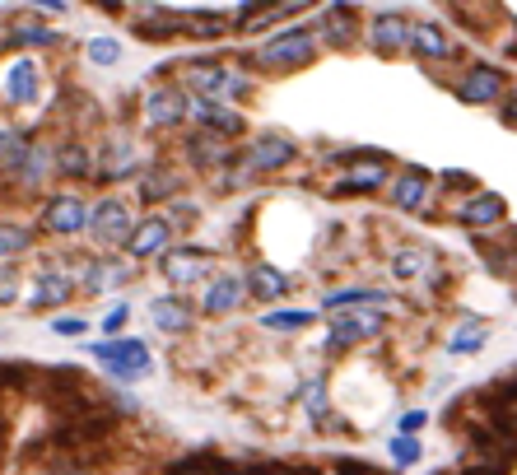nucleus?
<instances>
[{"label":"nucleus","mask_w":517,"mask_h":475,"mask_svg":"<svg viewBox=\"0 0 517 475\" xmlns=\"http://www.w3.org/2000/svg\"><path fill=\"white\" fill-rule=\"evenodd\" d=\"M89 229H94L98 243H126V233H131V210H126L117 196H103V201L89 210Z\"/></svg>","instance_id":"obj_12"},{"label":"nucleus","mask_w":517,"mask_h":475,"mask_svg":"<svg viewBox=\"0 0 517 475\" xmlns=\"http://www.w3.org/2000/svg\"><path fill=\"white\" fill-rule=\"evenodd\" d=\"M420 429H424V415H420V410H415V415H406V420H401V434H406V438H415V434H420Z\"/></svg>","instance_id":"obj_43"},{"label":"nucleus","mask_w":517,"mask_h":475,"mask_svg":"<svg viewBox=\"0 0 517 475\" xmlns=\"http://www.w3.org/2000/svg\"><path fill=\"white\" fill-rule=\"evenodd\" d=\"M336 475H373L364 462H336Z\"/></svg>","instance_id":"obj_45"},{"label":"nucleus","mask_w":517,"mask_h":475,"mask_svg":"<svg viewBox=\"0 0 517 475\" xmlns=\"http://www.w3.org/2000/svg\"><path fill=\"white\" fill-rule=\"evenodd\" d=\"M10 42H19V47H52L56 33H47V28H38V24H14Z\"/></svg>","instance_id":"obj_33"},{"label":"nucleus","mask_w":517,"mask_h":475,"mask_svg":"<svg viewBox=\"0 0 517 475\" xmlns=\"http://www.w3.org/2000/svg\"><path fill=\"white\" fill-rule=\"evenodd\" d=\"M150 317H154V326H159L164 336H182V331H191V308L182 299H173V294H159V299L150 303Z\"/></svg>","instance_id":"obj_22"},{"label":"nucleus","mask_w":517,"mask_h":475,"mask_svg":"<svg viewBox=\"0 0 517 475\" xmlns=\"http://www.w3.org/2000/svg\"><path fill=\"white\" fill-rule=\"evenodd\" d=\"M313 61H317V38L308 28H289V33L271 38L257 52L261 70H303V66H313Z\"/></svg>","instance_id":"obj_3"},{"label":"nucleus","mask_w":517,"mask_h":475,"mask_svg":"<svg viewBox=\"0 0 517 475\" xmlns=\"http://www.w3.org/2000/svg\"><path fill=\"white\" fill-rule=\"evenodd\" d=\"M457 94H462V103H494V98L508 94V75L499 66H485V61H476V66L462 75Z\"/></svg>","instance_id":"obj_9"},{"label":"nucleus","mask_w":517,"mask_h":475,"mask_svg":"<svg viewBox=\"0 0 517 475\" xmlns=\"http://www.w3.org/2000/svg\"><path fill=\"white\" fill-rule=\"evenodd\" d=\"M98 364L108 368L112 378H140V373H150V345L136 336L126 340H98L94 345Z\"/></svg>","instance_id":"obj_4"},{"label":"nucleus","mask_w":517,"mask_h":475,"mask_svg":"<svg viewBox=\"0 0 517 475\" xmlns=\"http://www.w3.org/2000/svg\"><path fill=\"white\" fill-rule=\"evenodd\" d=\"M485 336H490V326L480 322V317H466L462 331L448 340V354H471V350H480V345H485Z\"/></svg>","instance_id":"obj_29"},{"label":"nucleus","mask_w":517,"mask_h":475,"mask_svg":"<svg viewBox=\"0 0 517 475\" xmlns=\"http://www.w3.org/2000/svg\"><path fill=\"white\" fill-rule=\"evenodd\" d=\"M14 299H19V275L0 271V303H14Z\"/></svg>","instance_id":"obj_39"},{"label":"nucleus","mask_w":517,"mask_h":475,"mask_svg":"<svg viewBox=\"0 0 517 475\" xmlns=\"http://www.w3.org/2000/svg\"><path fill=\"white\" fill-rule=\"evenodd\" d=\"M382 182H387V159H382V154H368V159H359L350 173L341 177L336 191H373V187H382Z\"/></svg>","instance_id":"obj_23"},{"label":"nucleus","mask_w":517,"mask_h":475,"mask_svg":"<svg viewBox=\"0 0 517 475\" xmlns=\"http://www.w3.org/2000/svg\"><path fill=\"white\" fill-rule=\"evenodd\" d=\"M70 294H75V289L66 285V275H38V289H33V303H38V308H56V303H66Z\"/></svg>","instance_id":"obj_28"},{"label":"nucleus","mask_w":517,"mask_h":475,"mask_svg":"<svg viewBox=\"0 0 517 475\" xmlns=\"http://www.w3.org/2000/svg\"><path fill=\"white\" fill-rule=\"evenodd\" d=\"M317 33H322L327 47H350V42L359 38V19H354L350 5H327L322 19H317Z\"/></svg>","instance_id":"obj_16"},{"label":"nucleus","mask_w":517,"mask_h":475,"mask_svg":"<svg viewBox=\"0 0 517 475\" xmlns=\"http://www.w3.org/2000/svg\"><path fill=\"white\" fill-rule=\"evenodd\" d=\"M126 257H164L168 247H173V224H168L164 215H150V219H140V224H131V233H126Z\"/></svg>","instance_id":"obj_8"},{"label":"nucleus","mask_w":517,"mask_h":475,"mask_svg":"<svg viewBox=\"0 0 517 475\" xmlns=\"http://www.w3.org/2000/svg\"><path fill=\"white\" fill-rule=\"evenodd\" d=\"M410 47H415V56H424V61H448L452 56V38L434 24V19L410 24Z\"/></svg>","instance_id":"obj_19"},{"label":"nucleus","mask_w":517,"mask_h":475,"mask_svg":"<svg viewBox=\"0 0 517 475\" xmlns=\"http://www.w3.org/2000/svg\"><path fill=\"white\" fill-rule=\"evenodd\" d=\"M117 56H122V42L117 38H94L89 42V61H94V66H117Z\"/></svg>","instance_id":"obj_35"},{"label":"nucleus","mask_w":517,"mask_h":475,"mask_svg":"<svg viewBox=\"0 0 517 475\" xmlns=\"http://www.w3.org/2000/svg\"><path fill=\"white\" fill-rule=\"evenodd\" d=\"M508 205L499 191H471L462 205H457V219H462L466 229H494V224H504Z\"/></svg>","instance_id":"obj_14"},{"label":"nucleus","mask_w":517,"mask_h":475,"mask_svg":"<svg viewBox=\"0 0 517 475\" xmlns=\"http://www.w3.org/2000/svg\"><path fill=\"white\" fill-rule=\"evenodd\" d=\"M387 452H392L396 466H415V462H420V443H415V438H406V434L392 438V448H387Z\"/></svg>","instance_id":"obj_36"},{"label":"nucleus","mask_w":517,"mask_h":475,"mask_svg":"<svg viewBox=\"0 0 517 475\" xmlns=\"http://www.w3.org/2000/svg\"><path fill=\"white\" fill-rule=\"evenodd\" d=\"M210 271V252L205 247H168L164 252V280L173 285H196Z\"/></svg>","instance_id":"obj_15"},{"label":"nucleus","mask_w":517,"mask_h":475,"mask_svg":"<svg viewBox=\"0 0 517 475\" xmlns=\"http://www.w3.org/2000/svg\"><path fill=\"white\" fill-rule=\"evenodd\" d=\"M187 117H196V122H201L205 131L215 126V136H219V140H229V136H238V131H243V117H238V112H229L224 103H210V98H191Z\"/></svg>","instance_id":"obj_17"},{"label":"nucleus","mask_w":517,"mask_h":475,"mask_svg":"<svg viewBox=\"0 0 517 475\" xmlns=\"http://www.w3.org/2000/svg\"><path fill=\"white\" fill-rule=\"evenodd\" d=\"M52 331H56V336H80V331H84V322H80V317H56V322H52Z\"/></svg>","instance_id":"obj_40"},{"label":"nucleus","mask_w":517,"mask_h":475,"mask_svg":"<svg viewBox=\"0 0 517 475\" xmlns=\"http://www.w3.org/2000/svg\"><path fill=\"white\" fill-rule=\"evenodd\" d=\"M182 19H159V24H136L140 38H173V33H182Z\"/></svg>","instance_id":"obj_38"},{"label":"nucleus","mask_w":517,"mask_h":475,"mask_svg":"<svg viewBox=\"0 0 517 475\" xmlns=\"http://www.w3.org/2000/svg\"><path fill=\"white\" fill-rule=\"evenodd\" d=\"M303 406L313 410V420H322V415H327V410H331V401H327V387H322V382H308V387H303Z\"/></svg>","instance_id":"obj_37"},{"label":"nucleus","mask_w":517,"mask_h":475,"mask_svg":"<svg viewBox=\"0 0 517 475\" xmlns=\"http://www.w3.org/2000/svg\"><path fill=\"white\" fill-rule=\"evenodd\" d=\"M56 168L70 177H80V173H89V154H84L80 145H66V150H56Z\"/></svg>","instance_id":"obj_34"},{"label":"nucleus","mask_w":517,"mask_h":475,"mask_svg":"<svg viewBox=\"0 0 517 475\" xmlns=\"http://www.w3.org/2000/svg\"><path fill=\"white\" fill-rule=\"evenodd\" d=\"M28 150H33V145H28L24 131H0V168H5V173H19Z\"/></svg>","instance_id":"obj_27"},{"label":"nucleus","mask_w":517,"mask_h":475,"mask_svg":"<svg viewBox=\"0 0 517 475\" xmlns=\"http://www.w3.org/2000/svg\"><path fill=\"white\" fill-rule=\"evenodd\" d=\"M517 462V438L499 424H480L471 434V457H466V475H508Z\"/></svg>","instance_id":"obj_2"},{"label":"nucleus","mask_w":517,"mask_h":475,"mask_svg":"<svg viewBox=\"0 0 517 475\" xmlns=\"http://www.w3.org/2000/svg\"><path fill=\"white\" fill-rule=\"evenodd\" d=\"M243 299H247V280H243V275H219L215 285L205 289V313H210V317L233 313Z\"/></svg>","instance_id":"obj_21"},{"label":"nucleus","mask_w":517,"mask_h":475,"mask_svg":"<svg viewBox=\"0 0 517 475\" xmlns=\"http://www.w3.org/2000/svg\"><path fill=\"white\" fill-rule=\"evenodd\" d=\"M5 42H10V28H5V24H0V47H5Z\"/></svg>","instance_id":"obj_47"},{"label":"nucleus","mask_w":517,"mask_h":475,"mask_svg":"<svg viewBox=\"0 0 517 475\" xmlns=\"http://www.w3.org/2000/svg\"><path fill=\"white\" fill-rule=\"evenodd\" d=\"M382 308H359V313H341L331 317V331H327V350H345V345H359V340L378 336L382 331Z\"/></svg>","instance_id":"obj_7"},{"label":"nucleus","mask_w":517,"mask_h":475,"mask_svg":"<svg viewBox=\"0 0 517 475\" xmlns=\"http://www.w3.org/2000/svg\"><path fill=\"white\" fill-rule=\"evenodd\" d=\"M84 280H89V294H98V289H112V285H126L131 280V266L126 261H112V257H98L89 271H84Z\"/></svg>","instance_id":"obj_26"},{"label":"nucleus","mask_w":517,"mask_h":475,"mask_svg":"<svg viewBox=\"0 0 517 475\" xmlns=\"http://www.w3.org/2000/svg\"><path fill=\"white\" fill-rule=\"evenodd\" d=\"M504 122L517 131V89H508V98H504Z\"/></svg>","instance_id":"obj_44"},{"label":"nucleus","mask_w":517,"mask_h":475,"mask_svg":"<svg viewBox=\"0 0 517 475\" xmlns=\"http://www.w3.org/2000/svg\"><path fill=\"white\" fill-rule=\"evenodd\" d=\"M182 84H187L196 98H210V103H238V98L252 94V80L247 70H233V66H219V61H187L182 66Z\"/></svg>","instance_id":"obj_1"},{"label":"nucleus","mask_w":517,"mask_h":475,"mask_svg":"<svg viewBox=\"0 0 517 475\" xmlns=\"http://www.w3.org/2000/svg\"><path fill=\"white\" fill-rule=\"evenodd\" d=\"M289 289L285 271H275L271 261H257L252 271H247V294H257V299H280Z\"/></svg>","instance_id":"obj_25"},{"label":"nucleus","mask_w":517,"mask_h":475,"mask_svg":"<svg viewBox=\"0 0 517 475\" xmlns=\"http://www.w3.org/2000/svg\"><path fill=\"white\" fill-rule=\"evenodd\" d=\"M368 42L378 56H396L410 47V19L406 14H373L368 19Z\"/></svg>","instance_id":"obj_13"},{"label":"nucleus","mask_w":517,"mask_h":475,"mask_svg":"<svg viewBox=\"0 0 517 475\" xmlns=\"http://www.w3.org/2000/svg\"><path fill=\"white\" fill-rule=\"evenodd\" d=\"M392 275L396 280H424V285H434L438 280V257L429 247H406V252H396L392 257Z\"/></svg>","instance_id":"obj_18"},{"label":"nucleus","mask_w":517,"mask_h":475,"mask_svg":"<svg viewBox=\"0 0 517 475\" xmlns=\"http://www.w3.org/2000/svg\"><path fill=\"white\" fill-rule=\"evenodd\" d=\"M429 201H434V177L424 173V168H406V173L392 182V205L396 210L420 215V210H429Z\"/></svg>","instance_id":"obj_11"},{"label":"nucleus","mask_w":517,"mask_h":475,"mask_svg":"<svg viewBox=\"0 0 517 475\" xmlns=\"http://www.w3.org/2000/svg\"><path fill=\"white\" fill-rule=\"evenodd\" d=\"M187 108H191V98L182 84H159V89L145 94V126H154V131L182 126L187 122Z\"/></svg>","instance_id":"obj_6"},{"label":"nucleus","mask_w":517,"mask_h":475,"mask_svg":"<svg viewBox=\"0 0 517 475\" xmlns=\"http://www.w3.org/2000/svg\"><path fill=\"white\" fill-rule=\"evenodd\" d=\"M173 475H210V471H196V466H177Z\"/></svg>","instance_id":"obj_46"},{"label":"nucleus","mask_w":517,"mask_h":475,"mask_svg":"<svg viewBox=\"0 0 517 475\" xmlns=\"http://www.w3.org/2000/svg\"><path fill=\"white\" fill-rule=\"evenodd\" d=\"M331 308H345V303H364V308H387V294L378 289H341V294H331Z\"/></svg>","instance_id":"obj_32"},{"label":"nucleus","mask_w":517,"mask_h":475,"mask_svg":"<svg viewBox=\"0 0 517 475\" xmlns=\"http://www.w3.org/2000/svg\"><path fill=\"white\" fill-rule=\"evenodd\" d=\"M28 243H33V233H28L24 224H0V261L28 252Z\"/></svg>","instance_id":"obj_31"},{"label":"nucleus","mask_w":517,"mask_h":475,"mask_svg":"<svg viewBox=\"0 0 517 475\" xmlns=\"http://www.w3.org/2000/svg\"><path fill=\"white\" fill-rule=\"evenodd\" d=\"M187 154H191V163L196 168H224V163L233 159L229 154V140H210V131H196V136L187 140Z\"/></svg>","instance_id":"obj_24"},{"label":"nucleus","mask_w":517,"mask_h":475,"mask_svg":"<svg viewBox=\"0 0 517 475\" xmlns=\"http://www.w3.org/2000/svg\"><path fill=\"white\" fill-rule=\"evenodd\" d=\"M499 415H504V429H517V396H504V401H499Z\"/></svg>","instance_id":"obj_42"},{"label":"nucleus","mask_w":517,"mask_h":475,"mask_svg":"<svg viewBox=\"0 0 517 475\" xmlns=\"http://www.w3.org/2000/svg\"><path fill=\"white\" fill-rule=\"evenodd\" d=\"M126 317H131V313H126V308H112V313L103 317V331H108V336H117V331H122V326H126Z\"/></svg>","instance_id":"obj_41"},{"label":"nucleus","mask_w":517,"mask_h":475,"mask_svg":"<svg viewBox=\"0 0 517 475\" xmlns=\"http://www.w3.org/2000/svg\"><path fill=\"white\" fill-rule=\"evenodd\" d=\"M5 98H10V103H33V98H38V61L28 52L5 70Z\"/></svg>","instance_id":"obj_20"},{"label":"nucleus","mask_w":517,"mask_h":475,"mask_svg":"<svg viewBox=\"0 0 517 475\" xmlns=\"http://www.w3.org/2000/svg\"><path fill=\"white\" fill-rule=\"evenodd\" d=\"M84 224H89V205L80 201V196H52V201L42 205V229L47 233H61V238H70V233H80Z\"/></svg>","instance_id":"obj_10"},{"label":"nucleus","mask_w":517,"mask_h":475,"mask_svg":"<svg viewBox=\"0 0 517 475\" xmlns=\"http://www.w3.org/2000/svg\"><path fill=\"white\" fill-rule=\"evenodd\" d=\"M266 331H303V326H313V313H303V308H275V313L261 317Z\"/></svg>","instance_id":"obj_30"},{"label":"nucleus","mask_w":517,"mask_h":475,"mask_svg":"<svg viewBox=\"0 0 517 475\" xmlns=\"http://www.w3.org/2000/svg\"><path fill=\"white\" fill-rule=\"evenodd\" d=\"M294 163V140L289 136H275V131H257L247 140L243 150V168L247 173H280Z\"/></svg>","instance_id":"obj_5"}]
</instances>
